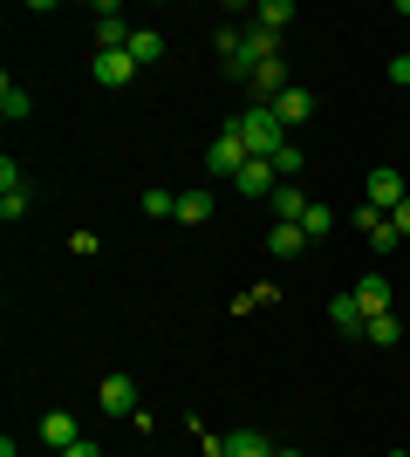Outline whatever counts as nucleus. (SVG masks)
Instances as JSON below:
<instances>
[{
	"label": "nucleus",
	"instance_id": "nucleus-1",
	"mask_svg": "<svg viewBox=\"0 0 410 457\" xmlns=\"http://www.w3.org/2000/svg\"><path fill=\"white\" fill-rule=\"evenodd\" d=\"M233 130L247 137V151H254V157H267V164H273V151L288 144V130H280V116H273L267 103H247V116H233Z\"/></svg>",
	"mask_w": 410,
	"mask_h": 457
},
{
	"label": "nucleus",
	"instance_id": "nucleus-2",
	"mask_svg": "<svg viewBox=\"0 0 410 457\" xmlns=\"http://www.w3.org/2000/svg\"><path fill=\"white\" fill-rule=\"evenodd\" d=\"M247 164H254V151H247V137L226 123V130L213 137V151H205V171H213V178H239Z\"/></svg>",
	"mask_w": 410,
	"mask_h": 457
},
{
	"label": "nucleus",
	"instance_id": "nucleus-3",
	"mask_svg": "<svg viewBox=\"0 0 410 457\" xmlns=\"http://www.w3.org/2000/svg\"><path fill=\"white\" fill-rule=\"evenodd\" d=\"M363 198H370V205L383 212V219H390V212H397V205H404V198H410V185H404V178L390 171V164H376V171L363 178Z\"/></svg>",
	"mask_w": 410,
	"mask_h": 457
},
{
	"label": "nucleus",
	"instance_id": "nucleus-4",
	"mask_svg": "<svg viewBox=\"0 0 410 457\" xmlns=\"http://www.w3.org/2000/svg\"><path fill=\"white\" fill-rule=\"evenodd\" d=\"M130 21H123V7H110V0H103L96 7V55H117V48H130Z\"/></svg>",
	"mask_w": 410,
	"mask_h": 457
},
{
	"label": "nucleus",
	"instance_id": "nucleus-5",
	"mask_svg": "<svg viewBox=\"0 0 410 457\" xmlns=\"http://www.w3.org/2000/svg\"><path fill=\"white\" fill-rule=\"evenodd\" d=\"M267 110L280 116V130H301V123L314 116V89H301V82H294V89H280V96H273Z\"/></svg>",
	"mask_w": 410,
	"mask_h": 457
},
{
	"label": "nucleus",
	"instance_id": "nucleus-6",
	"mask_svg": "<svg viewBox=\"0 0 410 457\" xmlns=\"http://www.w3.org/2000/svg\"><path fill=\"white\" fill-rule=\"evenodd\" d=\"M96 403L110 410V417H137V382L130 376H103L96 382Z\"/></svg>",
	"mask_w": 410,
	"mask_h": 457
},
{
	"label": "nucleus",
	"instance_id": "nucleus-7",
	"mask_svg": "<svg viewBox=\"0 0 410 457\" xmlns=\"http://www.w3.org/2000/svg\"><path fill=\"white\" fill-rule=\"evenodd\" d=\"M21 212H28V185H21V171H14V157H0V219L14 226Z\"/></svg>",
	"mask_w": 410,
	"mask_h": 457
},
{
	"label": "nucleus",
	"instance_id": "nucleus-8",
	"mask_svg": "<svg viewBox=\"0 0 410 457\" xmlns=\"http://www.w3.org/2000/svg\"><path fill=\"white\" fill-rule=\"evenodd\" d=\"M41 444H48V451H69V444H82V423L69 417V410H48V417H41Z\"/></svg>",
	"mask_w": 410,
	"mask_h": 457
},
{
	"label": "nucleus",
	"instance_id": "nucleus-9",
	"mask_svg": "<svg viewBox=\"0 0 410 457\" xmlns=\"http://www.w3.org/2000/svg\"><path fill=\"white\" fill-rule=\"evenodd\" d=\"M89 76H96L103 89H123V82H137V62H130V48H117V55H96V62H89Z\"/></svg>",
	"mask_w": 410,
	"mask_h": 457
},
{
	"label": "nucleus",
	"instance_id": "nucleus-10",
	"mask_svg": "<svg viewBox=\"0 0 410 457\" xmlns=\"http://www.w3.org/2000/svg\"><path fill=\"white\" fill-rule=\"evenodd\" d=\"M233 185L247 191V198H273V191H280V171H273L267 157H254V164H247V171H239Z\"/></svg>",
	"mask_w": 410,
	"mask_h": 457
},
{
	"label": "nucleus",
	"instance_id": "nucleus-11",
	"mask_svg": "<svg viewBox=\"0 0 410 457\" xmlns=\"http://www.w3.org/2000/svg\"><path fill=\"white\" fill-rule=\"evenodd\" d=\"M219 212V198L205 185H192V191H178V226H205V219H213Z\"/></svg>",
	"mask_w": 410,
	"mask_h": 457
},
{
	"label": "nucleus",
	"instance_id": "nucleus-12",
	"mask_svg": "<svg viewBox=\"0 0 410 457\" xmlns=\"http://www.w3.org/2000/svg\"><path fill=\"white\" fill-rule=\"evenodd\" d=\"M267 205H273V219H280V226H301L314 198H308V191H301V185H280V191H273V198H267Z\"/></svg>",
	"mask_w": 410,
	"mask_h": 457
},
{
	"label": "nucleus",
	"instance_id": "nucleus-13",
	"mask_svg": "<svg viewBox=\"0 0 410 457\" xmlns=\"http://www.w3.org/2000/svg\"><path fill=\"white\" fill-rule=\"evenodd\" d=\"M356 301H363V314H390L397 287L383 280V273H363V280H356Z\"/></svg>",
	"mask_w": 410,
	"mask_h": 457
},
{
	"label": "nucleus",
	"instance_id": "nucleus-14",
	"mask_svg": "<svg viewBox=\"0 0 410 457\" xmlns=\"http://www.w3.org/2000/svg\"><path fill=\"white\" fill-rule=\"evenodd\" d=\"M247 89H254V103H273V96H280V89H294V82H288V69H280V62H260Z\"/></svg>",
	"mask_w": 410,
	"mask_h": 457
},
{
	"label": "nucleus",
	"instance_id": "nucleus-15",
	"mask_svg": "<svg viewBox=\"0 0 410 457\" xmlns=\"http://www.w3.org/2000/svg\"><path fill=\"white\" fill-rule=\"evenodd\" d=\"M329 321L342 328V335H363V321H370V314H363V301H356V294H335V301H329Z\"/></svg>",
	"mask_w": 410,
	"mask_h": 457
},
{
	"label": "nucleus",
	"instance_id": "nucleus-16",
	"mask_svg": "<svg viewBox=\"0 0 410 457\" xmlns=\"http://www.w3.org/2000/svg\"><path fill=\"white\" fill-rule=\"evenodd\" d=\"M28 110H35V96L21 89L14 76H0V116H7V123H21V116H28Z\"/></svg>",
	"mask_w": 410,
	"mask_h": 457
},
{
	"label": "nucleus",
	"instance_id": "nucleus-17",
	"mask_svg": "<svg viewBox=\"0 0 410 457\" xmlns=\"http://www.w3.org/2000/svg\"><path fill=\"white\" fill-rule=\"evenodd\" d=\"M267 253H273V260H294V253H308V232H301V226H273Z\"/></svg>",
	"mask_w": 410,
	"mask_h": 457
},
{
	"label": "nucleus",
	"instance_id": "nucleus-18",
	"mask_svg": "<svg viewBox=\"0 0 410 457\" xmlns=\"http://www.w3.org/2000/svg\"><path fill=\"white\" fill-rule=\"evenodd\" d=\"M288 21H294V7H288V0H260V7H254V28H260V35H280Z\"/></svg>",
	"mask_w": 410,
	"mask_h": 457
},
{
	"label": "nucleus",
	"instance_id": "nucleus-19",
	"mask_svg": "<svg viewBox=\"0 0 410 457\" xmlns=\"http://www.w3.org/2000/svg\"><path fill=\"white\" fill-rule=\"evenodd\" d=\"M130 62H137V69H151V62H164V35H151V28H137V35H130Z\"/></svg>",
	"mask_w": 410,
	"mask_h": 457
},
{
	"label": "nucleus",
	"instance_id": "nucleus-20",
	"mask_svg": "<svg viewBox=\"0 0 410 457\" xmlns=\"http://www.w3.org/2000/svg\"><path fill=\"white\" fill-rule=\"evenodd\" d=\"M226 457H273V444L260 437V430H233V437H226Z\"/></svg>",
	"mask_w": 410,
	"mask_h": 457
},
{
	"label": "nucleus",
	"instance_id": "nucleus-21",
	"mask_svg": "<svg viewBox=\"0 0 410 457\" xmlns=\"http://www.w3.org/2000/svg\"><path fill=\"white\" fill-rule=\"evenodd\" d=\"M397 335H404V321H397V314H370V321H363V342H376V348H390Z\"/></svg>",
	"mask_w": 410,
	"mask_h": 457
},
{
	"label": "nucleus",
	"instance_id": "nucleus-22",
	"mask_svg": "<svg viewBox=\"0 0 410 457\" xmlns=\"http://www.w3.org/2000/svg\"><path fill=\"white\" fill-rule=\"evenodd\" d=\"M137 205L151 212V219H178V198H172V191H164V185H151V191H144V198H137Z\"/></svg>",
	"mask_w": 410,
	"mask_h": 457
},
{
	"label": "nucleus",
	"instance_id": "nucleus-23",
	"mask_svg": "<svg viewBox=\"0 0 410 457\" xmlns=\"http://www.w3.org/2000/svg\"><path fill=\"white\" fill-rule=\"evenodd\" d=\"M301 232H308V239H329V232H335V212H329V205H308V219H301Z\"/></svg>",
	"mask_w": 410,
	"mask_h": 457
},
{
	"label": "nucleus",
	"instance_id": "nucleus-24",
	"mask_svg": "<svg viewBox=\"0 0 410 457\" xmlns=\"http://www.w3.org/2000/svg\"><path fill=\"white\" fill-rule=\"evenodd\" d=\"M273 171H280V185H294V178H301V151L280 144V151H273Z\"/></svg>",
	"mask_w": 410,
	"mask_h": 457
},
{
	"label": "nucleus",
	"instance_id": "nucleus-25",
	"mask_svg": "<svg viewBox=\"0 0 410 457\" xmlns=\"http://www.w3.org/2000/svg\"><path fill=\"white\" fill-rule=\"evenodd\" d=\"M273 301H280V287H273V280H260V287H247V307H273Z\"/></svg>",
	"mask_w": 410,
	"mask_h": 457
},
{
	"label": "nucleus",
	"instance_id": "nucleus-26",
	"mask_svg": "<svg viewBox=\"0 0 410 457\" xmlns=\"http://www.w3.org/2000/svg\"><path fill=\"white\" fill-rule=\"evenodd\" d=\"M96 246H103L96 232H69V253H76V260H89V253H96Z\"/></svg>",
	"mask_w": 410,
	"mask_h": 457
},
{
	"label": "nucleus",
	"instance_id": "nucleus-27",
	"mask_svg": "<svg viewBox=\"0 0 410 457\" xmlns=\"http://www.w3.org/2000/svg\"><path fill=\"white\" fill-rule=\"evenodd\" d=\"M370 246H376V253H397V226H390V219H383V226L370 232Z\"/></svg>",
	"mask_w": 410,
	"mask_h": 457
},
{
	"label": "nucleus",
	"instance_id": "nucleus-28",
	"mask_svg": "<svg viewBox=\"0 0 410 457\" xmlns=\"http://www.w3.org/2000/svg\"><path fill=\"white\" fill-rule=\"evenodd\" d=\"M390 226H397V239H410V198H404V205L390 212Z\"/></svg>",
	"mask_w": 410,
	"mask_h": 457
},
{
	"label": "nucleus",
	"instance_id": "nucleus-29",
	"mask_svg": "<svg viewBox=\"0 0 410 457\" xmlns=\"http://www.w3.org/2000/svg\"><path fill=\"white\" fill-rule=\"evenodd\" d=\"M62 457H103V444H89V437H82V444H69Z\"/></svg>",
	"mask_w": 410,
	"mask_h": 457
},
{
	"label": "nucleus",
	"instance_id": "nucleus-30",
	"mask_svg": "<svg viewBox=\"0 0 410 457\" xmlns=\"http://www.w3.org/2000/svg\"><path fill=\"white\" fill-rule=\"evenodd\" d=\"M0 457H21V451H14V437H7V444H0Z\"/></svg>",
	"mask_w": 410,
	"mask_h": 457
},
{
	"label": "nucleus",
	"instance_id": "nucleus-31",
	"mask_svg": "<svg viewBox=\"0 0 410 457\" xmlns=\"http://www.w3.org/2000/svg\"><path fill=\"white\" fill-rule=\"evenodd\" d=\"M273 457H301V451H273Z\"/></svg>",
	"mask_w": 410,
	"mask_h": 457
}]
</instances>
